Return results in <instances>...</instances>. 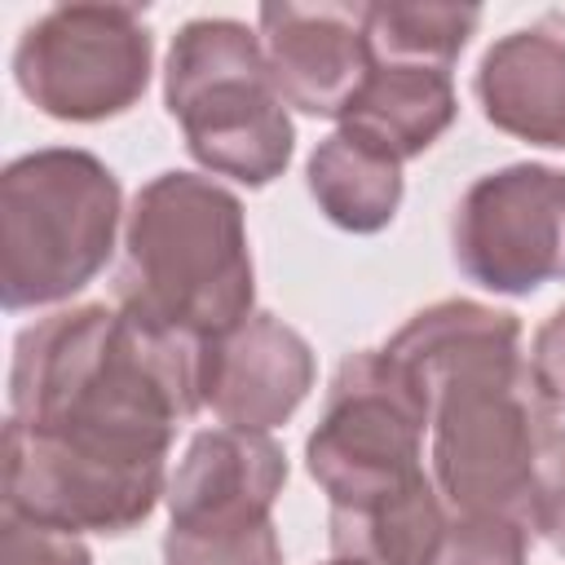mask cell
<instances>
[{"label": "cell", "instance_id": "6da1fadb", "mask_svg": "<svg viewBox=\"0 0 565 565\" xmlns=\"http://www.w3.org/2000/svg\"><path fill=\"white\" fill-rule=\"evenodd\" d=\"M384 353L428 406V477L441 503L534 534L539 455L556 424L530 384L516 313L468 296L437 300L411 313Z\"/></svg>", "mask_w": 565, "mask_h": 565}, {"label": "cell", "instance_id": "7a4b0ae2", "mask_svg": "<svg viewBox=\"0 0 565 565\" xmlns=\"http://www.w3.org/2000/svg\"><path fill=\"white\" fill-rule=\"evenodd\" d=\"M199 411L203 344L119 305H71L13 340L9 419L26 428L168 459Z\"/></svg>", "mask_w": 565, "mask_h": 565}, {"label": "cell", "instance_id": "3957f363", "mask_svg": "<svg viewBox=\"0 0 565 565\" xmlns=\"http://www.w3.org/2000/svg\"><path fill=\"white\" fill-rule=\"evenodd\" d=\"M115 305L177 331L216 340L256 309L247 216L234 190L168 168L150 177L124 216Z\"/></svg>", "mask_w": 565, "mask_h": 565}, {"label": "cell", "instance_id": "277c9868", "mask_svg": "<svg viewBox=\"0 0 565 565\" xmlns=\"http://www.w3.org/2000/svg\"><path fill=\"white\" fill-rule=\"evenodd\" d=\"M119 177L79 146L18 154L0 172V305L9 313L66 305L115 256Z\"/></svg>", "mask_w": 565, "mask_h": 565}, {"label": "cell", "instance_id": "5b68a950", "mask_svg": "<svg viewBox=\"0 0 565 565\" xmlns=\"http://www.w3.org/2000/svg\"><path fill=\"white\" fill-rule=\"evenodd\" d=\"M163 106L185 150L212 177L247 190L278 181L296 150V124L274 88L260 31L238 18H190L163 57Z\"/></svg>", "mask_w": 565, "mask_h": 565}, {"label": "cell", "instance_id": "8992f818", "mask_svg": "<svg viewBox=\"0 0 565 565\" xmlns=\"http://www.w3.org/2000/svg\"><path fill=\"white\" fill-rule=\"evenodd\" d=\"M428 406L384 349L340 358L322 415L305 437V472L335 512H362L428 486Z\"/></svg>", "mask_w": 565, "mask_h": 565}, {"label": "cell", "instance_id": "52a82bcc", "mask_svg": "<svg viewBox=\"0 0 565 565\" xmlns=\"http://www.w3.org/2000/svg\"><path fill=\"white\" fill-rule=\"evenodd\" d=\"M154 71V35L137 4H57L22 26L13 84L49 119L102 124L132 110Z\"/></svg>", "mask_w": 565, "mask_h": 565}, {"label": "cell", "instance_id": "ba28073f", "mask_svg": "<svg viewBox=\"0 0 565 565\" xmlns=\"http://www.w3.org/2000/svg\"><path fill=\"white\" fill-rule=\"evenodd\" d=\"M168 490V459L4 424V512L71 534H128Z\"/></svg>", "mask_w": 565, "mask_h": 565}, {"label": "cell", "instance_id": "9c48e42d", "mask_svg": "<svg viewBox=\"0 0 565 565\" xmlns=\"http://www.w3.org/2000/svg\"><path fill=\"white\" fill-rule=\"evenodd\" d=\"M450 256L494 296H530L565 282V168L503 163L481 172L455 203Z\"/></svg>", "mask_w": 565, "mask_h": 565}, {"label": "cell", "instance_id": "30bf717a", "mask_svg": "<svg viewBox=\"0 0 565 565\" xmlns=\"http://www.w3.org/2000/svg\"><path fill=\"white\" fill-rule=\"evenodd\" d=\"M256 31L278 97L300 115L340 124L375 66L366 0H269L256 13Z\"/></svg>", "mask_w": 565, "mask_h": 565}, {"label": "cell", "instance_id": "8fae6325", "mask_svg": "<svg viewBox=\"0 0 565 565\" xmlns=\"http://www.w3.org/2000/svg\"><path fill=\"white\" fill-rule=\"evenodd\" d=\"M313 375L309 340L269 309H252L225 335L203 340V411L225 428L274 433L300 411Z\"/></svg>", "mask_w": 565, "mask_h": 565}, {"label": "cell", "instance_id": "7c38bea8", "mask_svg": "<svg viewBox=\"0 0 565 565\" xmlns=\"http://www.w3.org/2000/svg\"><path fill=\"white\" fill-rule=\"evenodd\" d=\"M287 486V455L269 433L203 428L177 459L163 503L168 525H256L274 521V503Z\"/></svg>", "mask_w": 565, "mask_h": 565}, {"label": "cell", "instance_id": "4fadbf2b", "mask_svg": "<svg viewBox=\"0 0 565 565\" xmlns=\"http://www.w3.org/2000/svg\"><path fill=\"white\" fill-rule=\"evenodd\" d=\"M472 93L499 132L565 150V13H543L499 35L477 62Z\"/></svg>", "mask_w": 565, "mask_h": 565}, {"label": "cell", "instance_id": "5bb4252c", "mask_svg": "<svg viewBox=\"0 0 565 565\" xmlns=\"http://www.w3.org/2000/svg\"><path fill=\"white\" fill-rule=\"evenodd\" d=\"M455 115H459V97L450 71L375 62L366 84L340 115V128H353L358 137L375 141L397 163H406L419 159L455 124Z\"/></svg>", "mask_w": 565, "mask_h": 565}, {"label": "cell", "instance_id": "9a60e30c", "mask_svg": "<svg viewBox=\"0 0 565 565\" xmlns=\"http://www.w3.org/2000/svg\"><path fill=\"white\" fill-rule=\"evenodd\" d=\"M305 185L309 199L318 203V212L344 230V234H380L393 225L406 181H402V163L380 150L375 141L358 137L353 128L327 132L309 163H305Z\"/></svg>", "mask_w": 565, "mask_h": 565}, {"label": "cell", "instance_id": "2e32d148", "mask_svg": "<svg viewBox=\"0 0 565 565\" xmlns=\"http://www.w3.org/2000/svg\"><path fill=\"white\" fill-rule=\"evenodd\" d=\"M446 525H450V512L433 481L362 512L327 508L331 556L353 565H433L441 552Z\"/></svg>", "mask_w": 565, "mask_h": 565}, {"label": "cell", "instance_id": "e0dca14e", "mask_svg": "<svg viewBox=\"0 0 565 565\" xmlns=\"http://www.w3.org/2000/svg\"><path fill=\"white\" fill-rule=\"evenodd\" d=\"M481 26L477 4H437V0H375L366 4V35L375 62L433 66L450 71L468 40Z\"/></svg>", "mask_w": 565, "mask_h": 565}, {"label": "cell", "instance_id": "ac0fdd59", "mask_svg": "<svg viewBox=\"0 0 565 565\" xmlns=\"http://www.w3.org/2000/svg\"><path fill=\"white\" fill-rule=\"evenodd\" d=\"M163 565H282V539L274 521L256 525H168Z\"/></svg>", "mask_w": 565, "mask_h": 565}, {"label": "cell", "instance_id": "d6986e66", "mask_svg": "<svg viewBox=\"0 0 565 565\" xmlns=\"http://www.w3.org/2000/svg\"><path fill=\"white\" fill-rule=\"evenodd\" d=\"M530 539L534 534L516 521L450 512V525L433 565H525Z\"/></svg>", "mask_w": 565, "mask_h": 565}, {"label": "cell", "instance_id": "ffe728a7", "mask_svg": "<svg viewBox=\"0 0 565 565\" xmlns=\"http://www.w3.org/2000/svg\"><path fill=\"white\" fill-rule=\"evenodd\" d=\"M0 565H93V552L71 530L0 512Z\"/></svg>", "mask_w": 565, "mask_h": 565}, {"label": "cell", "instance_id": "44dd1931", "mask_svg": "<svg viewBox=\"0 0 565 565\" xmlns=\"http://www.w3.org/2000/svg\"><path fill=\"white\" fill-rule=\"evenodd\" d=\"M534 534L547 539L565 556V424H556L539 455V499H534Z\"/></svg>", "mask_w": 565, "mask_h": 565}, {"label": "cell", "instance_id": "7402d4cb", "mask_svg": "<svg viewBox=\"0 0 565 565\" xmlns=\"http://www.w3.org/2000/svg\"><path fill=\"white\" fill-rule=\"evenodd\" d=\"M525 366H530V384H534L539 402L552 415H561L565 411V305L552 309L543 318V327L534 331Z\"/></svg>", "mask_w": 565, "mask_h": 565}, {"label": "cell", "instance_id": "603a6c76", "mask_svg": "<svg viewBox=\"0 0 565 565\" xmlns=\"http://www.w3.org/2000/svg\"><path fill=\"white\" fill-rule=\"evenodd\" d=\"M322 565H353V561H340V556H331V561H322Z\"/></svg>", "mask_w": 565, "mask_h": 565}]
</instances>
